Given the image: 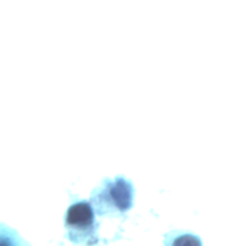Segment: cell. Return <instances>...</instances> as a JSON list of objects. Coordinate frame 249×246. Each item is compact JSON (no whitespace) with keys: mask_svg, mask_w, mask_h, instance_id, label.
<instances>
[{"mask_svg":"<svg viewBox=\"0 0 249 246\" xmlns=\"http://www.w3.org/2000/svg\"><path fill=\"white\" fill-rule=\"evenodd\" d=\"M93 211L91 206L85 201L75 203L68 208L65 225L66 228L71 229V233L91 231L93 226Z\"/></svg>","mask_w":249,"mask_h":246,"instance_id":"6da1fadb","label":"cell"},{"mask_svg":"<svg viewBox=\"0 0 249 246\" xmlns=\"http://www.w3.org/2000/svg\"><path fill=\"white\" fill-rule=\"evenodd\" d=\"M107 195L115 207L120 211H125L131 205V186L124 179H118L111 184L108 188Z\"/></svg>","mask_w":249,"mask_h":246,"instance_id":"7a4b0ae2","label":"cell"}]
</instances>
